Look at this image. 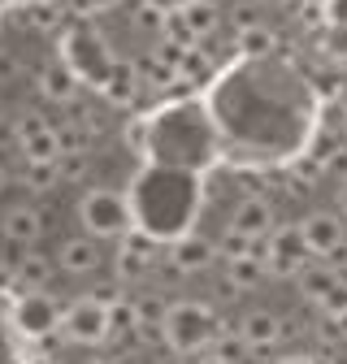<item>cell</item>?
<instances>
[{
    "mask_svg": "<svg viewBox=\"0 0 347 364\" xmlns=\"http://www.w3.org/2000/svg\"><path fill=\"white\" fill-rule=\"evenodd\" d=\"M278 364H317V360H309V355H291V360H278Z\"/></svg>",
    "mask_w": 347,
    "mask_h": 364,
    "instance_id": "cell-34",
    "label": "cell"
},
{
    "mask_svg": "<svg viewBox=\"0 0 347 364\" xmlns=\"http://www.w3.org/2000/svg\"><path fill=\"white\" fill-rule=\"evenodd\" d=\"M183 18H187V26H191V35L200 39V35H208L213 26H217V9L213 5H204V0H196L191 9H183Z\"/></svg>",
    "mask_w": 347,
    "mask_h": 364,
    "instance_id": "cell-24",
    "label": "cell"
},
{
    "mask_svg": "<svg viewBox=\"0 0 347 364\" xmlns=\"http://www.w3.org/2000/svg\"><path fill=\"white\" fill-rule=\"evenodd\" d=\"M78 217H82V230H87V239H126L130 230H135V221H130V204H126V196L122 191H109V187H100V191H87L82 196V208H78Z\"/></svg>",
    "mask_w": 347,
    "mask_h": 364,
    "instance_id": "cell-6",
    "label": "cell"
},
{
    "mask_svg": "<svg viewBox=\"0 0 347 364\" xmlns=\"http://www.w3.org/2000/svg\"><path fill=\"white\" fill-rule=\"evenodd\" d=\"M226 230H239L247 239H265L274 230V208H269V200L265 196H243V204L235 208V217H230Z\"/></svg>",
    "mask_w": 347,
    "mask_h": 364,
    "instance_id": "cell-11",
    "label": "cell"
},
{
    "mask_svg": "<svg viewBox=\"0 0 347 364\" xmlns=\"http://www.w3.org/2000/svg\"><path fill=\"white\" fill-rule=\"evenodd\" d=\"M213 247H217V256H222L226 264H230V260L252 256V239H247V235H239V230H226V235H222V243H213Z\"/></svg>",
    "mask_w": 347,
    "mask_h": 364,
    "instance_id": "cell-23",
    "label": "cell"
},
{
    "mask_svg": "<svg viewBox=\"0 0 347 364\" xmlns=\"http://www.w3.org/2000/svg\"><path fill=\"white\" fill-rule=\"evenodd\" d=\"M144 5H152L156 14H165V18H174V14H183V9H191L196 0H144Z\"/></svg>",
    "mask_w": 347,
    "mask_h": 364,
    "instance_id": "cell-29",
    "label": "cell"
},
{
    "mask_svg": "<svg viewBox=\"0 0 347 364\" xmlns=\"http://www.w3.org/2000/svg\"><path fill=\"white\" fill-rule=\"evenodd\" d=\"M26 364H53V360H48V355H35V360H26Z\"/></svg>",
    "mask_w": 347,
    "mask_h": 364,
    "instance_id": "cell-36",
    "label": "cell"
},
{
    "mask_svg": "<svg viewBox=\"0 0 347 364\" xmlns=\"http://www.w3.org/2000/svg\"><path fill=\"white\" fill-rule=\"evenodd\" d=\"M126 144L135 148L148 165L183 169V173H200V178H204V169H213L217 156H222L204 100L161 105L156 113H148V117L126 126Z\"/></svg>",
    "mask_w": 347,
    "mask_h": 364,
    "instance_id": "cell-2",
    "label": "cell"
},
{
    "mask_svg": "<svg viewBox=\"0 0 347 364\" xmlns=\"http://www.w3.org/2000/svg\"><path fill=\"white\" fill-rule=\"evenodd\" d=\"M338 213L347 217V182H343V187H338Z\"/></svg>",
    "mask_w": 347,
    "mask_h": 364,
    "instance_id": "cell-33",
    "label": "cell"
},
{
    "mask_svg": "<svg viewBox=\"0 0 347 364\" xmlns=\"http://www.w3.org/2000/svg\"><path fill=\"white\" fill-rule=\"evenodd\" d=\"M321 53L330 61H347V26L326 22V31H321Z\"/></svg>",
    "mask_w": 347,
    "mask_h": 364,
    "instance_id": "cell-25",
    "label": "cell"
},
{
    "mask_svg": "<svg viewBox=\"0 0 347 364\" xmlns=\"http://www.w3.org/2000/svg\"><path fill=\"white\" fill-rule=\"evenodd\" d=\"M191 364H222V360H217V355H196Z\"/></svg>",
    "mask_w": 347,
    "mask_h": 364,
    "instance_id": "cell-35",
    "label": "cell"
},
{
    "mask_svg": "<svg viewBox=\"0 0 347 364\" xmlns=\"http://www.w3.org/2000/svg\"><path fill=\"white\" fill-rule=\"evenodd\" d=\"M61 334H65L70 343H82V347L113 338V326H109V304H100V299H92V295L78 299V304H70V308L61 312Z\"/></svg>",
    "mask_w": 347,
    "mask_h": 364,
    "instance_id": "cell-8",
    "label": "cell"
},
{
    "mask_svg": "<svg viewBox=\"0 0 347 364\" xmlns=\"http://www.w3.org/2000/svg\"><path fill=\"white\" fill-rule=\"evenodd\" d=\"M0 5H5V0H0Z\"/></svg>",
    "mask_w": 347,
    "mask_h": 364,
    "instance_id": "cell-42",
    "label": "cell"
},
{
    "mask_svg": "<svg viewBox=\"0 0 347 364\" xmlns=\"http://www.w3.org/2000/svg\"><path fill=\"white\" fill-rule=\"evenodd\" d=\"M317 308H321L326 316H334V321H338V316H347V282L338 278V282H334V291H330Z\"/></svg>",
    "mask_w": 347,
    "mask_h": 364,
    "instance_id": "cell-26",
    "label": "cell"
},
{
    "mask_svg": "<svg viewBox=\"0 0 347 364\" xmlns=\"http://www.w3.org/2000/svg\"><path fill=\"white\" fill-rule=\"evenodd\" d=\"M61 178V169H57V161L53 165H26V182H31V187L35 191H48L53 187V182Z\"/></svg>",
    "mask_w": 347,
    "mask_h": 364,
    "instance_id": "cell-27",
    "label": "cell"
},
{
    "mask_svg": "<svg viewBox=\"0 0 347 364\" xmlns=\"http://www.w3.org/2000/svg\"><path fill=\"white\" fill-rule=\"evenodd\" d=\"M299 239L309 247V256H334L343 247V239H347L343 217L338 213H309L299 221Z\"/></svg>",
    "mask_w": 347,
    "mask_h": 364,
    "instance_id": "cell-10",
    "label": "cell"
},
{
    "mask_svg": "<svg viewBox=\"0 0 347 364\" xmlns=\"http://www.w3.org/2000/svg\"><path fill=\"white\" fill-rule=\"evenodd\" d=\"M135 91H139L135 70H130L126 61H117V65H113V74H109V78H105V87H100V96H105V100H113V105H130V100H135Z\"/></svg>",
    "mask_w": 347,
    "mask_h": 364,
    "instance_id": "cell-19",
    "label": "cell"
},
{
    "mask_svg": "<svg viewBox=\"0 0 347 364\" xmlns=\"http://www.w3.org/2000/svg\"><path fill=\"white\" fill-rule=\"evenodd\" d=\"M100 264V243L96 239H65L61 243V269L65 273H92Z\"/></svg>",
    "mask_w": 347,
    "mask_h": 364,
    "instance_id": "cell-14",
    "label": "cell"
},
{
    "mask_svg": "<svg viewBox=\"0 0 347 364\" xmlns=\"http://www.w3.org/2000/svg\"><path fill=\"white\" fill-rule=\"evenodd\" d=\"M208 355H217L222 364H235V360H243V355H247V347H243L239 330H217V334H213V343H208Z\"/></svg>",
    "mask_w": 347,
    "mask_h": 364,
    "instance_id": "cell-20",
    "label": "cell"
},
{
    "mask_svg": "<svg viewBox=\"0 0 347 364\" xmlns=\"http://www.w3.org/2000/svg\"><path fill=\"white\" fill-rule=\"evenodd\" d=\"M61 48H65V70L78 78V82H87V87H105V78L113 74V53H109V43L100 39V31L96 26H70V35H65V43H61Z\"/></svg>",
    "mask_w": 347,
    "mask_h": 364,
    "instance_id": "cell-5",
    "label": "cell"
},
{
    "mask_svg": "<svg viewBox=\"0 0 347 364\" xmlns=\"http://www.w3.org/2000/svg\"><path fill=\"white\" fill-rule=\"evenodd\" d=\"M14 330L22 334V338H48V334H57L61 330V304L48 295V291H26V295H18L14 299Z\"/></svg>",
    "mask_w": 347,
    "mask_h": 364,
    "instance_id": "cell-7",
    "label": "cell"
},
{
    "mask_svg": "<svg viewBox=\"0 0 347 364\" xmlns=\"http://www.w3.org/2000/svg\"><path fill=\"white\" fill-rule=\"evenodd\" d=\"M230 287H256L260 278H265V264H260L256 256H243V260H230Z\"/></svg>",
    "mask_w": 347,
    "mask_h": 364,
    "instance_id": "cell-21",
    "label": "cell"
},
{
    "mask_svg": "<svg viewBox=\"0 0 347 364\" xmlns=\"http://www.w3.org/2000/svg\"><path fill=\"white\" fill-rule=\"evenodd\" d=\"M326 22L347 26V0H326Z\"/></svg>",
    "mask_w": 347,
    "mask_h": 364,
    "instance_id": "cell-30",
    "label": "cell"
},
{
    "mask_svg": "<svg viewBox=\"0 0 347 364\" xmlns=\"http://www.w3.org/2000/svg\"><path fill=\"white\" fill-rule=\"evenodd\" d=\"M130 304H135V316H139V326H156L161 330V316H165V308L148 295V299H130Z\"/></svg>",
    "mask_w": 347,
    "mask_h": 364,
    "instance_id": "cell-28",
    "label": "cell"
},
{
    "mask_svg": "<svg viewBox=\"0 0 347 364\" xmlns=\"http://www.w3.org/2000/svg\"><path fill=\"white\" fill-rule=\"evenodd\" d=\"M39 91H43L48 100H57V105H70V100H74V91H78V78H74L61 61H53L48 70L39 74Z\"/></svg>",
    "mask_w": 347,
    "mask_h": 364,
    "instance_id": "cell-17",
    "label": "cell"
},
{
    "mask_svg": "<svg viewBox=\"0 0 347 364\" xmlns=\"http://www.w3.org/2000/svg\"><path fill=\"white\" fill-rule=\"evenodd\" d=\"M87 364H105V360H87Z\"/></svg>",
    "mask_w": 347,
    "mask_h": 364,
    "instance_id": "cell-40",
    "label": "cell"
},
{
    "mask_svg": "<svg viewBox=\"0 0 347 364\" xmlns=\"http://www.w3.org/2000/svg\"><path fill=\"white\" fill-rule=\"evenodd\" d=\"M239 338L247 351H269L278 338H282V321L274 312H247L239 321Z\"/></svg>",
    "mask_w": 347,
    "mask_h": 364,
    "instance_id": "cell-12",
    "label": "cell"
},
{
    "mask_svg": "<svg viewBox=\"0 0 347 364\" xmlns=\"http://www.w3.org/2000/svg\"><path fill=\"white\" fill-rule=\"evenodd\" d=\"M217 148L235 165H291L321 130V96L282 57H239L204 96Z\"/></svg>",
    "mask_w": 347,
    "mask_h": 364,
    "instance_id": "cell-1",
    "label": "cell"
},
{
    "mask_svg": "<svg viewBox=\"0 0 347 364\" xmlns=\"http://www.w3.org/2000/svg\"><path fill=\"white\" fill-rule=\"evenodd\" d=\"M14 139H18V152L26 156V165H53V161H61L57 126H53V122H43V117H35V113L18 117Z\"/></svg>",
    "mask_w": 347,
    "mask_h": 364,
    "instance_id": "cell-9",
    "label": "cell"
},
{
    "mask_svg": "<svg viewBox=\"0 0 347 364\" xmlns=\"http://www.w3.org/2000/svg\"><path fill=\"white\" fill-rule=\"evenodd\" d=\"M48 260H43V256H26L22 264H18V278L31 287V291H48Z\"/></svg>",
    "mask_w": 347,
    "mask_h": 364,
    "instance_id": "cell-22",
    "label": "cell"
},
{
    "mask_svg": "<svg viewBox=\"0 0 347 364\" xmlns=\"http://www.w3.org/2000/svg\"><path fill=\"white\" fill-rule=\"evenodd\" d=\"M0 187H5V169H0Z\"/></svg>",
    "mask_w": 347,
    "mask_h": 364,
    "instance_id": "cell-38",
    "label": "cell"
},
{
    "mask_svg": "<svg viewBox=\"0 0 347 364\" xmlns=\"http://www.w3.org/2000/svg\"><path fill=\"white\" fill-rule=\"evenodd\" d=\"M274 31L265 26V22H252V26H243L239 31V57H247V61H256V57H274Z\"/></svg>",
    "mask_w": 347,
    "mask_h": 364,
    "instance_id": "cell-18",
    "label": "cell"
},
{
    "mask_svg": "<svg viewBox=\"0 0 347 364\" xmlns=\"http://www.w3.org/2000/svg\"><path fill=\"white\" fill-rule=\"evenodd\" d=\"M213 256H217V247H213L208 239H200V235H187V239H178V243H169V260L178 264L183 273H200V269H208Z\"/></svg>",
    "mask_w": 347,
    "mask_h": 364,
    "instance_id": "cell-13",
    "label": "cell"
},
{
    "mask_svg": "<svg viewBox=\"0 0 347 364\" xmlns=\"http://www.w3.org/2000/svg\"><path fill=\"white\" fill-rule=\"evenodd\" d=\"M130 221L135 230L152 243H178L196 235V217L204 208V178L165 169V165H144L126 191Z\"/></svg>",
    "mask_w": 347,
    "mask_h": 364,
    "instance_id": "cell-3",
    "label": "cell"
},
{
    "mask_svg": "<svg viewBox=\"0 0 347 364\" xmlns=\"http://www.w3.org/2000/svg\"><path fill=\"white\" fill-rule=\"evenodd\" d=\"M139 26H148V31H161V26H165V14H156L152 5H144V9H139Z\"/></svg>",
    "mask_w": 347,
    "mask_h": 364,
    "instance_id": "cell-31",
    "label": "cell"
},
{
    "mask_svg": "<svg viewBox=\"0 0 347 364\" xmlns=\"http://www.w3.org/2000/svg\"><path fill=\"white\" fill-rule=\"evenodd\" d=\"M222 330L217 326V316L208 304H196V299H183V304H169L165 316H161V338L169 351H178V355H200L213 334Z\"/></svg>",
    "mask_w": 347,
    "mask_h": 364,
    "instance_id": "cell-4",
    "label": "cell"
},
{
    "mask_svg": "<svg viewBox=\"0 0 347 364\" xmlns=\"http://www.w3.org/2000/svg\"><path fill=\"white\" fill-rule=\"evenodd\" d=\"M9 74H14V61H9L5 53H0V78H9Z\"/></svg>",
    "mask_w": 347,
    "mask_h": 364,
    "instance_id": "cell-32",
    "label": "cell"
},
{
    "mask_svg": "<svg viewBox=\"0 0 347 364\" xmlns=\"http://www.w3.org/2000/svg\"><path fill=\"white\" fill-rule=\"evenodd\" d=\"M295 278H299V291H304V299H313V304H321L330 291H334V282L343 278V273L338 269H330V264H304L299 273H295Z\"/></svg>",
    "mask_w": 347,
    "mask_h": 364,
    "instance_id": "cell-15",
    "label": "cell"
},
{
    "mask_svg": "<svg viewBox=\"0 0 347 364\" xmlns=\"http://www.w3.org/2000/svg\"><path fill=\"white\" fill-rule=\"evenodd\" d=\"M204 5H213V9H217V0H204Z\"/></svg>",
    "mask_w": 347,
    "mask_h": 364,
    "instance_id": "cell-39",
    "label": "cell"
},
{
    "mask_svg": "<svg viewBox=\"0 0 347 364\" xmlns=\"http://www.w3.org/2000/svg\"><path fill=\"white\" fill-rule=\"evenodd\" d=\"M26 5H35V0H26Z\"/></svg>",
    "mask_w": 347,
    "mask_h": 364,
    "instance_id": "cell-41",
    "label": "cell"
},
{
    "mask_svg": "<svg viewBox=\"0 0 347 364\" xmlns=\"http://www.w3.org/2000/svg\"><path fill=\"white\" fill-rule=\"evenodd\" d=\"M338 330H343V334H347V316H338Z\"/></svg>",
    "mask_w": 347,
    "mask_h": 364,
    "instance_id": "cell-37",
    "label": "cell"
},
{
    "mask_svg": "<svg viewBox=\"0 0 347 364\" xmlns=\"http://www.w3.org/2000/svg\"><path fill=\"white\" fill-rule=\"evenodd\" d=\"M5 239L9 243H18V247H26V243H35L39 239V230H43V217L35 213V208H9L5 213Z\"/></svg>",
    "mask_w": 347,
    "mask_h": 364,
    "instance_id": "cell-16",
    "label": "cell"
}]
</instances>
